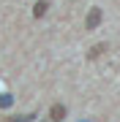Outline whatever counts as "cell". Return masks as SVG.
Returning a JSON list of instances; mask_svg holds the SVG:
<instances>
[{
  "label": "cell",
  "instance_id": "1",
  "mask_svg": "<svg viewBox=\"0 0 120 122\" xmlns=\"http://www.w3.org/2000/svg\"><path fill=\"white\" fill-rule=\"evenodd\" d=\"M98 25H101V8L93 5V8L87 11V19H85V30H96Z\"/></svg>",
  "mask_w": 120,
  "mask_h": 122
},
{
  "label": "cell",
  "instance_id": "6",
  "mask_svg": "<svg viewBox=\"0 0 120 122\" xmlns=\"http://www.w3.org/2000/svg\"><path fill=\"white\" fill-rule=\"evenodd\" d=\"M14 103V95H8V92H0V109H11Z\"/></svg>",
  "mask_w": 120,
  "mask_h": 122
},
{
  "label": "cell",
  "instance_id": "2",
  "mask_svg": "<svg viewBox=\"0 0 120 122\" xmlns=\"http://www.w3.org/2000/svg\"><path fill=\"white\" fill-rule=\"evenodd\" d=\"M66 114H68L66 106H63V103H55L52 109H49V119H52V122H63V119H66Z\"/></svg>",
  "mask_w": 120,
  "mask_h": 122
},
{
  "label": "cell",
  "instance_id": "4",
  "mask_svg": "<svg viewBox=\"0 0 120 122\" xmlns=\"http://www.w3.org/2000/svg\"><path fill=\"white\" fill-rule=\"evenodd\" d=\"M104 52H107V44H96V46L87 52V60H96V57H101Z\"/></svg>",
  "mask_w": 120,
  "mask_h": 122
},
{
  "label": "cell",
  "instance_id": "5",
  "mask_svg": "<svg viewBox=\"0 0 120 122\" xmlns=\"http://www.w3.org/2000/svg\"><path fill=\"white\" fill-rule=\"evenodd\" d=\"M36 119V114H17V117H8L6 122H33Z\"/></svg>",
  "mask_w": 120,
  "mask_h": 122
},
{
  "label": "cell",
  "instance_id": "3",
  "mask_svg": "<svg viewBox=\"0 0 120 122\" xmlns=\"http://www.w3.org/2000/svg\"><path fill=\"white\" fill-rule=\"evenodd\" d=\"M46 11H49V0H38V3L33 5V16H36V19H41Z\"/></svg>",
  "mask_w": 120,
  "mask_h": 122
}]
</instances>
